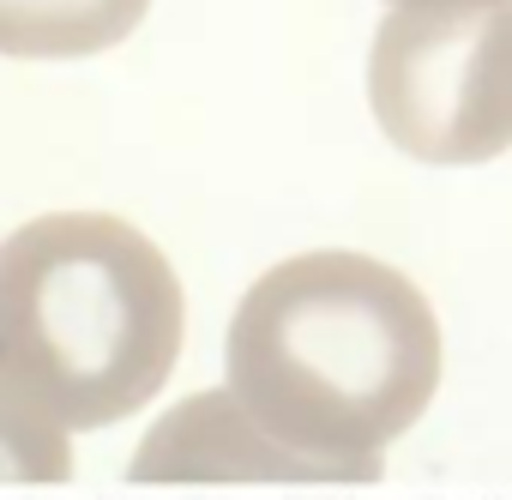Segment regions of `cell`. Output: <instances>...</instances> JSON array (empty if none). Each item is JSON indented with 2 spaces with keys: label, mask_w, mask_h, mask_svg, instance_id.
<instances>
[{
  "label": "cell",
  "mask_w": 512,
  "mask_h": 500,
  "mask_svg": "<svg viewBox=\"0 0 512 500\" xmlns=\"http://www.w3.org/2000/svg\"><path fill=\"white\" fill-rule=\"evenodd\" d=\"M446 344L428 296L386 260L314 247L253 284L223 338V386L308 458L380 476L440 392Z\"/></svg>",
  "instance_id": "cell-1"
},
{
  "label": "cell",
  "mask_w": 512,
  "mask_h": 500,
  "mask_svg": "<svg viewBox=\"0 0 512 500\" xmlns=\"http://www.w3.org/2000/svg\"><path fill=\"white\" fill-rule=\"evenodd\" d=\"M181 332V278L127 217L55 211L0 241V380L55 428L139 416L169 386Z\"/></svg>",
  "instance_id": "cell-2"
},
{
  "label": "cell",
  "mask_w": 512,
  "mask_h": 500,
  "mask_svg": "<svg viewBox=\"0 0 512 500\" xmlns=\"http://www.w3.org/2000/svg\"><path fill=\"white\" fill-rule=\"evenodd\" d=\"M380 133L434 169L512 151V0L488 7H386L368 49Z\"/></svg>",
  "instance_id": "cell-3"
},
{
  "label": "cell",
  "mask_w": 512,
  "mask_h": 500,
  "mask_svg": "<svg viewBox=\"0 0 512 500\" xmlns=\"http://www.w3.org/2000/svg\"><path fill=\"white\" fill-rule=\"evenodd\" d=\"M133 482H205V488H223V482H278V488H338V482H368L362 470L350 464H332V458H308L296 446H284L278 434H266L241 410V398L229 386L217 392H193L181 398L133 452Z\"/></svg>",
  "instance_id": "cell-4"
},
{
  "label": "cell",
  "mask_w": 512,
  "mask_h": 500,
  "mask_svg": "<svg viewBox=\"0 0 512 500\" xmlns=\"http://www.w3.org/2000/svg\"><path fill=\"white\" fill-rule=\"evenodd\" d=\"M151 0H0V55L7 61H85L127 43Z\"/></svg>",
  "instance_id": "cell-5"
},
{
  "label": "cell",
  "mask_w": 512,
  "mask_h": 500,
  "mask_svg": "<svg viewBox=\"0 0 512 500\" xmlns=\"http://www.w3.org/2000/svg\"><path fill=\"white\" fill-rule=\"evenodd\" d=\"M73 476V434L0 380V488H49Z\"/></svg>",
  "instance_id": "cell-6"
},
{
  "label": "cell",
  "mask_w": 512,
  "mask_h": 500,
  "mask_svg": "<svg viewBox=\"0 0 512 500\" xmlns=\"http://www.w3.org/2000/svg\"><path fill=\"white\" fill-rule=\"evenodd\" d=\"M386 7H488V0H386Z\"/></svg>",
  "instance_id": "cell-7"
}]
</instances>
